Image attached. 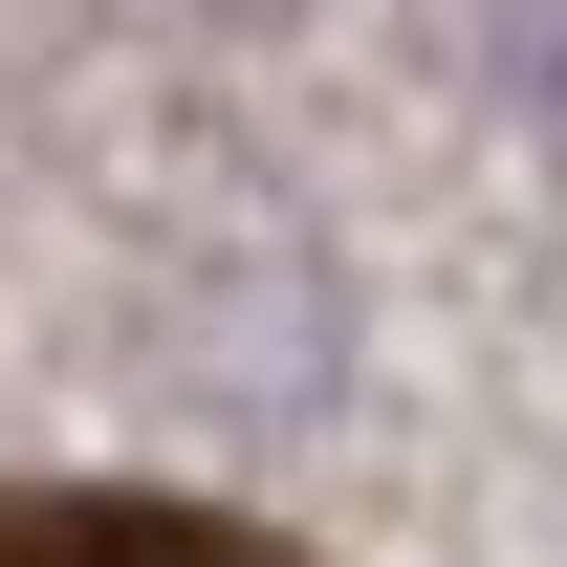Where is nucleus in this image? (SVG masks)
<instances>
[{
	"instance_id": "nucleus-1",
	"label": "nucleus",
	"mask_w": 567,
	"mask_h": 567,
	"mask_svg": "<svg viewBox=\"0 0 567 567\" xmlns=\"http://www.w3.org/2000/svg\"><path fill=\"white\" fill-rule=\"evenodd\" d=\"M0 567H306L197 481H0Z\"/></svg>"
}]
</instances>
